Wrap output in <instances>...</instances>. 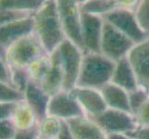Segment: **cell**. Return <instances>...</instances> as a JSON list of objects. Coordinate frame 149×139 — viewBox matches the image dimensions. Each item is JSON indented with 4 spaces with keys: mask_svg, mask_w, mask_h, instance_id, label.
Masks as SVG:
<instances>
[{
    "mask_svg": "<svg viewBox=\"0 0 149 139\" xmlns=\"http://www.w3.org/2000/svg\"><path fill=\"white\" fill-rule=\"evenodd\" d=\"M94 119L107 135L128 133L137 127L135 118L132 113L119 110L107 109Z\"/></svg>",
    "mask_w": 149,
    "mask_h": 139,
    "instance_id": "cell-8",
    "label": "cell"
},
{
    "mask_svg": "<svg viewBox=\"0 0 149 139\" xmlns=\"http://www.w3.org/2000/svg\"><path fill=\"white\" fill-rule=\"evenodd\" d=\"M18 105L17 102H0V120L11 119Z\"/></svg>",
    "mask_w": 149,
    "mask_h": 139,
    "instance_id": "cell-31",
    "label": "cell"
},
{
    "mask_svg": "<svg viewBox=\"0 0 149 139\" xmlns=\"http://www.w3.org/2000/svg\"><path fill=\"white\" fill-rule=\"evenodd\" d=\"M50 65H51V59H50V55L48 54L44 55L42 57H40V58L34 59L27 68L31 80L40 84L44 79V77L45 76V74L47 73V71L50 68Z\"/></svg>",
    "mask_w": 149,
    "mask_h": 139,
    "instance_id": "cell-21",
    "label": "cell"
},
{
    "mask_svg": "<svg viewBox=\"0 0 149 139\" xmlns=\"http://www.w3.org/2000/svg\"><path fill=\"white\" fill-rule=\"evenodd\" d=\"M47 54L34 34H32L1 51V59L12 69H27L34 59Z\"/></svg>",
    "mask_w": 149,
    "mask_h": 139,
    "instance_id": "cell-3",
    "label": "cell"
},
{
    "mask_svg": "<svg viewBox=\"0 0 149 139\" xmlns=\"http://www.w3.org/2000/svg\"><path fill=\"white\" fill-rule=\"evenodd\" d=\"M37 136V126L29 130H18L16 136L13 139H36Z\"/></svg>",
    "mask_w": 149,
    "mask_h": 139,
    "instance_id": "cell-35",
    "label": "cell"
},
{
    "mask_svg": "<svg viewBox=\"0 0 149 139\" xmlns=\"http://www.w3.org/2000/svg\"><path fill=\"white\" fill-rule=\"evenodd\" d=\"M126 135L132 139H149V125L137 126L134 130Z\"/></svg>",
    "mask_w": 149,
    "mask_h": 139,
    "instance_id": "cell-33",
    "label": "cell"
},
{
    "mask_svg": "<svg viewBox=\"0 0 149 139\" xmlns=\"http://www.w3.org/2000/svg\"><path fill=\"white\" fill-rule=\"evenodd\" d=\"M81 20L84 53H100V43L105 22L104 19L99 15L81 10Z\"/></svg>",
    "mask_w": 149,
    "mask_h": 139,
    "instance_id": "cell-10",
    "label": "cell"
},
{
    "mask_svg": "<svg viewBox=\"0 0 149 139\" xmlns=\"http://www.w3.org/2000/svg\"><path fill=\"white\" fill-rule=\"evenodd\" d=\"M64 122L51 115H47L38 122L37 136L39 139L58 138L63 129Z\"/></svg>",
    "mask_w": 149,
    "mask_h": 139,
    "instance_id": "cell-20",
    "label": "cell"
},
{
    "mask_svg": "<svg viewBox=\"0 0 149 139\" xmlns=\"http://www.w3.org/2000/svg\"><path fill=\"white\" fill-rule=\"evenodd\" d=\"M50 68L39 85L49 96H52L65 90V76L59 61L54 52L50 54Z\"/></svg>",
    "mask_w": 149,
    "mask_h": 139,
    "instance_id": "cell-16",
    "label": "cell"
},
{
    "mask_svg": "<svg viewBox=\"0 0 149 139\" xmlns=\"http://www.w3.org/2000/svg\"><path fill=\"white\" fill-rule=\"evenodd\" d=\"M107 108L130 112L128 92L120 87L109 83L100 89Z\"/></svg>",
    "mask_w": 149,
    "mask_h": 139,
    "instance_id": "cell-18",
    "label": "cell"
},
{
    "mask_svg": "<svg viewBox=\"0 0 149 139\" xmlns=\"http://www.w3.org/2000/svg\"><path fill=\"white\" fill-rule=\"evenodd\" d=\"M18 132L11 119L0 120V139H13Z\"/></svg>",
    "mask_w": 149,
    "mask_h": 139,
    "instance_id": "cell-29",
    "label": "cell"
},
{
    "mask_svg": "<svg viewBox=\"0 0 149 139\" xmlns=\"http://www.w3.org/2000/svg\"><path fill=\"white\" fill-rule=\"evenodd\" d=\"M33 15V12L22 11V10H14V9H1L0 15V25L8 22H11L14 20L24 19Z\"/></svg>",
    "mask_w": 149,
    "mask_h": 139,
    "instance_id": "cell-28",
    "label": "cell"
},
{
    "mask_svg": "<svg viewBox=\"0 0 149 139\" xmlns=\"http://www.w3.org/2000/svg\"><path fill=\"white\" fill-rule=\"evenodd\" d=\"M12 69V68H11ZM31 81L27 69H12L11 83L10 85L22 92H25Z\"/></svg>",
    "mask_w": 149,
    "mask_h": 139,
    "instance_id": "cell-26",
    "label": "cell"
},
{
    "mask_svg": "<svg viewBox=\"0 0 149 139\" xmlns=\"http://www.w3.org/2000/svg\"><path fill=\"white\" fill-rule=\"evenodd\" d=\"M25 100L24 93L11 85L0 83V102H22Z\"/></svg>",
    "mask_w": 149,
    "mask_h": 139,
    "instance_id": "cell-25",
    "label": "cell"
},
{
    "mask_svg": "<svg viewBox=\"0 0 149 139\" xmlns=\"http://www.w3.org/2000/svg\"><path fill=\"white\" fill-rule=\"evenodd\" d=\"M128 96H129L130 111L134 116L149 97V91L141 87H137L136 89L128 93Z\"/></svg>",
    "mask_w": 149,
    "mask_h": 139,
    "instance_id": "cell-24",
    "label": "cell"
},
{
    "mask_svg": "<svg viewBox=\"0 0 149 139\" xmlns=\"http://www.w3.org/2000/svg\"><path fill=\"white\" fill-rule=\"evenodd\" d=\"M138 86L149 91V37L132 46L127 56Z\"/></svg>",
    "mask_w": 149,
    "mask_h": 139,
    "instance_id": "cell-11",
    "label": "cell"
},
{
    "mask_svg": "<svg viewBox=\"0 0 149 139\" xmlns=\"http://www.w3.org/2000/svg\"><path fill=\"white\" fill-rule=\"evenodd\" d=\"M53 52L64 73L65 90H72L77 85L84 52L68 39H65Z\"/></svg>",
    "mask_w": 149,
    "mask_h": 139,
    "instance_id": "cell-4",
    "label": "cell"
},
{
    "mask_svg": "<svg viewBox=\"0 0 149 139\" xmlns=\"http://www.w3.org/2000/svg\"><path fill=\"white\" fill-rule=\"evenodd\" d=\"M116 62L101 53L86 52L76 86L100 90L111 82Z\"/></svg>",
    "mask_w": 149,
    "mask_h": 139,
    "instance_id": "cell-2",
    "label": "cell"
},
{
    "mask_svg": "<svg viewBox=\"0 0 149 139\" xmlns=\"http://www.w3.org/2000/svg\"><path fill=\"white\" fill-rule=\"evenodd\" d=\"M45 1L43 0H0L1 9H14L33 12Z\"/></svg>",
    "mask_w": 149,
    "mask_h": 139,
    "instance_id": "cell-23",
    "label": "cell"
},
{
    "mask_svg": "<svg viewBox=\"0 0 149 139\" xmlns=\"http://www.w3.org/2000/svg\"><path fill=\"white\" fill-rule=\"evenodd\" d=\"M110 83L124 89L128 93L139 87L135 73L127 57L116 62Z\"/></svg>",
    "mask_w": 149,
    "mask_h": 139,
    "instance_id": "cell-17",
    "label": "cell"
},
{
    "mask_svg": "<svg viewBox=\"0 0 149 139\" xmlns=\"http://www.w3.org/2000/svg\"><path fill=\"white\" fill-rule=\"evenodd\" d=\"M47 115L54 116L61 121L67 122L77 117L84 116L85 114L72 92L63 90L50 96Z\"/></svg>",
    "mask_w": 149,
    "mask_h": 139,
    "instance_id": "cell-9",
    "label": "cell"
},
{
    "mask_svg": "<svg viewBox=\"0 0 149 139\" xmlns=\"http://www.w3.org/2000/svg\"><path fill=\"white\" fill-rule=\"evenodd\" d=\"M33 34L50 55L66 39L59 20L56 0H45L33 12Z\"/></svg>",
    "mask_w": 149,
    "mask_h": 139,
    "instance_id": "cell-1",
    "label": "cell"
},
{
    "mask_svg": "<svg viewBox=\"0 0 149 139\" xmlns=\"http://www.w3.org/2000/svg\"><path fill=\"white\" fill-rule=\"evenodd\" d=\"M70 91L86 116L95 118L107 109L102 93L98 89L76 86Z\"/></svg>",
    "mask_w": 149,
    "mask_h": 139,
    "instance_id": "cell-12",
    "label": "cell"
},
{
    "mask_svg": "<svg viewBox=\"0 0 149 139\" xmlns=\"http://www.w3.org/2000/svg\"><path fill=\"white\" fill-rule=\"evenodd\" d=\"M36 139H39V138H38V137H37V138H36Z\"/></svg>",
    "mask_w": 149,
    "mask_h": 139,
    "instance_id": "cell-40",
    "label": "cell"
},
{
    "mask_svg": "<svg viewBox=\"0 0 149 139\" xmlns=\"http://www.w3.org/2000/svg\"><path fill=\"white\" fill-rule=\"evenodd\" d=\"M24 101L33 110L38 119V122L47 115L50 96L45 92L42 86L38 83L31 80L24 92Z\"/></svg>",
    "mask_w": 149,
    "mask_h": 139,
    "instance_id": "cell-15",
    "label": "cell"
},
{
    "mask_svg": "<svg viewBox=\"0 0 149 139\" xmlns=\"http://www.w3.org/2000/svg\"><path fill=\"white\" fill-rule=\"evenodd\" d=\"M118 8L115 0H90L81 5V10L91 14L103 16Z\"/></svg>",
    "mask_w": 149,
    "mask_h": 139,
    "instance_id": "cell-22",
    "label": "cell"
},
{
    "mask_svg": "<svg viewBox=\"0 0 149 139\" xmlns=\"http://www.w3.org/2000/svg\"><path fill=\"white\" fill-rule=\"evenodd\" d=\"M102 18L105 22L111 24L113 27L125 34L135 44L140 43L149 37V35L141 28L137 20L135 11L124 8H116L103 15Z\"/></svg>",
    "mask_w": 149,
    "mask_h": 139,
    "instance_id": "cell-7",
    "label": "cell"
},
{
    "mask_svg": "<svg viewBox=\"0 0 149 139\" xmlns=\"http://www.w3.org/2000/svg\"><path fill=\"white\" fill-rule=\"evenodd\" d=\"M59 139H74V137L72 136V135L70 133L68 126H67L66 122H64V125H63V129L61 131V133L58 137Z\"/></svg>",
    "mask_w": 149,
    "mask_h": 139,
    "instance_id": "cell-36",
    "label": "cell"
},
{
    "mask_svg": "<svg viewBox=\"0 0 149 139\" xmlns=\"http://www.w3.org/2000/svg\"><path fill=\"white\" fill-rule=\"evenodd\" d=\"M135 43L113 27L109 22H104L100 43V53L117 62L128 56Z\"/></svg>",
    "mask_w": 149,
    "mask_h": 139,
    "instance_id": "cell-6",
    "label": "cell"
},
{
    "mask_svg": "<svg viewBox=\"0 0 149 139\" xmlns=\"http://www.w3.org/2000/svg\"><path fill=\"white\" fill-rule=\"evenodd\" d=\"M56 5L66 39L79 46L84 52L81 37V6L76 0H56Z\"/></svg>",
    "mask_w": 149,
    "mask_h": 139,
    "instance_id": "cell-5",
    "label": "cell"
},
{
    "mask_svg": "<svg viewBox=\"0 0 149 139\" xmlns=\"http://www.w3.org/2000/svg\"><path fill=\"white\" fill-rule=\"evenodd\" d=\"M137 126H147L149 125V97L143 103L141 109L134 115Z\"/></svg>",
    "mask_w": 149,
    "mask_h": 139,
    "instance_id": "cell-30",
    "label": "cell"
},
{
    "mask_svg": "<svg viewBox=\"0 0 149 139\" xmlns=\"http://www.w3.org/2000/svg\"><path fill=\"white\" fill-rule=\"evenodd\" d=\"M34 23L33 15L30 17L14 20L0 25V47L7 49L16 41L33 34Z\"/></svg>",
    "mask_w": 149,
    "mask_h": 139,
    "instance_id": "cell-13",
    "label": "cell"
},
{
    "mask_svg": "<svg viewBox=\"0 0 149 139\" xmlns=\"http://www.w3.org/2000/svg\"><path fill=\"white\" fill-rule=\"evenodd\" d=\"M74 139H107V135L97 122L88 116L65 122Z\"/></svg>",
    "mask_w": 149,
    "mask_h": 139,
    "instance_id": "cell-14",
    "label": "cell"
},
{
    "mask_svg": "<svg viewBox=\"0 0 149 139\" xmlns=\"http://www.w3.org/2000/svg\"><path fill=\"white\" fill-rule=\"evenodd\" d=\"M11 120L18 130L33 129L38 124L36 115L25 101L19 103Z\"/></svg>",
    "mask_w": 149,
    "mask_h": 139,
    "instance_id": "cell-19",
    "label": "cell"
},
{
    "mask_svg": "<svg viewBox=\"0 0 149 139\" xmlns=\"http://www.w3.org/2000/svg\"><path fill=\"white\" fill-rule=\"evenodd\" d=\"M118 8H124L135 11L141 0H115Z\"/></svg>",
    "mask_w": 149,
    "mask_h": 139,
    "instance_id": "cell-34",
    "label": "cell"
},
{
    "mask_svg": "<svg viewBox=\"0 0 149 139\" xmlns=\"http://www.w3.org/2000/svg\"><path fill=\"white\" fill-rule=\"evenodd\" d=\"M107 139H132L126 133H110L107 135Z\"/></svg>",
    "mask_w": 149,
    "mask_h": 139,
    "instance_id": "cell-37",
    "label": "cell"
},
{
    "mask_svg": "<svg viewBox=\"0 0 149 139\" xmlns=\"http://www.w3.org/2000/svg\"><path fill=\"white\" fill-rule=\"evenodd\" d=\"M88 1H90V0H76V2L78 3L80 6H81V5L84 4V3H86V2H88Z\"/></svg>",
    "mask_w": 149,
    "mask_h": 139,
    "instance_id": "cell-38",
    "label": "cell"
},
{
    "mask_svg": "<svg viewBox=\"0 0 149 139\" xmlns=\"http://www.w3.org/2000/svg\"><path fill=\"white\" fill-rule=\"evenodd\" d=\"M54 139H59V138H54Z\"/></svg>",
    "mask_w": 149,
    "mask_h": 139,
    "instance_id": "cell-39",
    "label": "cell"
},
{
    "mask_svg": "<svg viewBox=\"0 0 149 139\" xmlns=\"http://www.w3.org/2000/svg\"><path fill=\"white\" fill-rule=\"evenodd\" d=\"M11 67L1 59V61H0V83L10 85V83H11Z\"/></svg>",
    "mask_w": 149,
    "mask_h": 139,
    "instance_id": "cell-32",
    "label": "cell"
},
{
    "mask_svg": "<svg viewBox=\"0 0 149 139\" xmlns=\"http://www.w3.org/2000/svg\"><path fill=\"white\" fill-rule=\"evenodd\" d=\"M135 15L141 28L149 35V0H141L135 9Z\"/></svg>",
    "mask_w": 149,
    "mask_h": 139,
    "instance_id": "cell-27",
    "label": "cell"
},
{
    "mask_svg": "<svg viewBox=\"0 0 149 139\" xmlns=\"http://www.w3.org/2000/svg\"><path fill=\"white\" fill-rule=\"evenodd\" d=\"M43 1H45V0H43Z\"/></svg>",
    "mask_w": 149,
    "mask_h": 139,
    "instance_id": "cell-41",
    "label": "cell"
}]
</instances>
